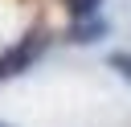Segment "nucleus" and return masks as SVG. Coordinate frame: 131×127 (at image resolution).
Returning a JSON list of instances; mask_svg holds the SVG:
<instances>
[{
	"label": "nucleus",
	"instance_id": "2",
	"mask_svg": "<svg viewBox=\"0 0 131 127\" xmlns=\"http://www.w3.org/2000/svg\"><path fill=\"white\" fill-rule=\"evenodd\" d=\"M106 20L102 16H78V25L70 29V41H78V45H90V41H98V37H106Z\"/></svg>",
	"mask_w": 131,
	"mask_h": 127
},
{
	"label": "nucleus",
	"instance_id": "4",
	"mask_svg": "<svg viewBox=\"0 0 131 127\" xmlns=\"http://www.w3.org/2000/svg\"><path fill=\"white\" fill-rule=\"evenodd\" d=\"M111 66H119V70L131 78V57H127V53H115V57H111Z\"/></svg>",
	"mask_w": 131,
	"mask_h": 127
},
{
	"label": "nucleus",
	"instance_id": "1",
	"mask_svg": "<svg viewBox=\"0 0 131 127\" xmlns=\"http://www.w3.org/2000/svg\"><path fill=\"white\" fill-rule=\"evenodd\" d=\"M41 45H45V37H41V33H33V37H29V41H20L12 53H4V57H0V78L20 74V70H25V66H29V61L41 53Z\"/></svg>",
	"mask_w": 131,
	"mask_h": 127
},
{
	"label": "nucleus",
	"instance_id": "3",
	"mask_svg": "<svg viewBox=\"0 0 131 127\" xmlns=\"http://www.w3.org/2000/svg\"><path fill=\"white\" fill-rule=\"evenodd\" d=\"M98 4H102V0H66V8H70L74 16H98Z\"/></svg>",
	"mask_w": 131,
	"mask_h": 127
}]
</instances>
